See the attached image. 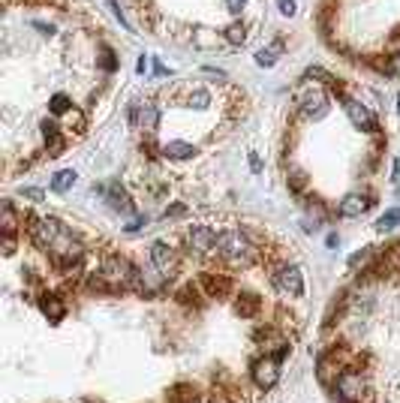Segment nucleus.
Returning a JSON list of instances; mask_svg holds the SVG:
<instances>
[{
  "label": "nucleus",
  "instance_id": "nucleus-22",
  "mask_svg": "<svg viewBox=\"0 0 400 403\" xmlns=\"http://www.w3.org/2000/svg\"><path fill=\"white\" fill-rule=\"evenodd\" d=\"M75 169H61V172H54L51 175V190L54 193H66V190H73L75 187Z\"/></svg>",
  "mask_w": 400,
  "mask_h": 403
},
{
  "label": "nucleus",
  "instance_id": "nucleus-38",
  "mask_svg": "<svg viewBox=\"0 0 400 403\" xmlns=\"http://www.w3.org/2000/svg\"><path fill=\"white\" fill-rule=\"evenodd\" d=\"M226 6H229V13L232 16H238L244 6H247V0H226Z\"/></svg>",
  "mask_w": 400,
  "mask_h": 403
},
{
  "label": "nucleus",
  "instance_id": "nucleus-16",
  "mask_svg": "<svg viewBox=\"0 0 400 403\" xmlns=\"http://www.w3.org/2000/svg\"><path fill=\"white\" fill-rule=\"evenodd\" d=\"M39 310H42V316H46L49 322H63V316H66V304H63V298L61 295H42L39 298Z\"/></svg>",
  "mask_w": 400,
  "mask_h": 403
},
{
  "label": "nucleus",
  "instance_id": "nucleus-29",
  "mask_svg": "<svg viewBox=\"0 0 400 403\" xmlns=\"http://www.w3.org/2000/svg\"><path fill=\"white\" fill-rule=\"evenodd\" d=\"M187 106H190V108H208L211 106L208 91H193L190 97H187Z\"/></svg>",
  "mask_w": 400,
  "mask_h": 403
},
{
  "label": "nucleus",
  "instance_id": "nucleus-35",
  "mask_svg": "<svg viewBox=\"0 0 400 403\" xmlns=\"http://www.w3.org/2000/svg\"><path fill=\"white\" fill-rule=\"evenodd\" d=\"M108 9H112V13H115V18L120 21V25H124L127 30H132V25H130V21H127V16H124V9H120V4H115V0H112V4H108Z\"/></svg>",
  "mask_w": 400,
  "mask_h": 403
},
{
  "label": "nucleus",
  "instance_id": "nucleus-26",
  "mask_svg": "<svg viewBox=\"0 0 400 403\" xmlns=\"http://www.w3.org/2000/svg\"><path fill=\"white\" fill-rule=\"evenodd\" d=\"M99 70H106V73L118 70V58H115V51L108 46H99Z\"/></svg>",
  "mask_w": 400,
  "mask_h": 403
},
{
  "label": "nucleus",
  "instance_id": "nucleus-18",
  "mask_svg": "<svg viewBox=\"0 0 400 403\" xmlns=\"http://www.w3.org/2000/svg\"><path fill=\"white\" fill-rule=\"evenodd\" d=\"M42 136H46V144H49V156H61L63 148H66V142L61 136V127L54 124V120H42Z\"/></svg>",
  "mask_w": 400,
  "mask_h": 403
},
{
  "label": "nucleus",
  "instance_id": "nucleus-40",
  "mask_svg": "<svg viewBox=\"0 0 400 403\" xmlns=\"http://www.w3.org/2000/svg\"><path fill=\"white\" fill-rule=\"evenodd\" d=\"M144 223H148V220H132V223H130V226H127V232H139V229L144 226Z\"/></svg>",
  "mask_w": 400,
  "mask_h": 403
},
{
  "label": "nucleus",
  "instance_id": "nucleus-28",
  "mask_svg": "<svg viewBox=\"0 0 400 403\" xmlns=\"http://www.w3.org/2000/svg\"><path fill=\"white\" fill-rule=\"evenodd\" d=\"M49 108H51V115H66V111L73 108V99L66 97V94H54L51 103H49Z\"/></svg>",
  "mask_w": 400,
  "mask_h": 403
},
{
  "label": "nucleus",
  "instance_id": "nucleus-4",
  "mask_svg": "<svg viewBox=\"0 0 400 403\" xmlns=\"http://www.w3.org/2000/svg\"><path fill=\"white\" fill-rule=\"evenodd\" d=\"M85 256V247L79 244V238H73L70 232H63L58 241H54V247L49 250V259L54 268H61V271H73L75 265L82 262Z\"/></svg>",
  "mask_w": 400,
  "mask_h": 403
},
{
  "label": "nucleus",
  "instance_id": "nucleus-31",
  "mask_svg": "<svg viewBox=\"0 0 400 403\" xmlns=\"http://www.w3.org/2000/svg\"><path fill=\"white\" fill-rule=\"evenodd\" d=\"M289 187H292L295 193H301V190L307 187V175L301 169H292V172H289Z\"/></svg>",
  "mask_w": 400,
  "mask_h": 403
},
{
  "label": "nucleus",
  "instance_id": "nucleus-33",
  "mask_svg": "<svg viewBox=\"0 0 400 403\" xmlns=\"http://www.w3.org/2000/svg\"><path fill=\"white\" fill-rule=\"evenodd\" d=\"M277 9H280V16L292 18L298 13V4H295V0H277Z\"/></svg>",
  "mask_w": 400,
  "mask_h": 403
},
{
  "label": "nucleus",
  "instance_id": "nucleus-14",
  "mask_svg": "<svg viewBox=\"0 0 400 403\" xmlns=\"http://www.w3.org/2000/svg\"><path fill=\"white\" fill-rule=\"evenodd\" d=\"M99 193H103L108 205H112L115 211H120V214H132V211H136V208H132V199L127 196V190L120 187L118 181L108 184V187H99Z\"/></svg>",
  "mask_w": 400,
  "mask_h": 403
},
{
  "label": "nucleus",
  "instance_id": "nucleus-39",
  "mask_svg": "<svg viewBox=\"0 0 400 403\" xmlns=\"http://www.w3.org/2000/svg\"><path fill=\"white\" fill-rule=\"evenodd\" d=\"M250 169H253V172H262V160H259L256 154H250Z\"/></svg>",
  "mask_w": 400,
  "mask_h": 403
},
{
  "label": "nucleus",
  "instance_id": "nucleus-10",
  "mask_svg": "<svg viewBox=\"0 0 400 403\" xmlns=\"http://www.w3.org/2000/svg\"><path fill=\"white\" fill-rule=\"evenodd\" d=\"M151 265L160 277H172L177 271V253L165 241H154L151 244Z\"/></svg>",
  "mask_w": 400,
  "mask_h": 403
},
{
  "label": "nucleus",
  "instance_id": "nucleus-21",
  "mask_svg": "<svg viewBox=\"0 0 400 403\" xmlns=\"http://www.w3.org/2000/svg\"><path fill=\"white\" fill-rule=\"evenodd\" d=\"M63 127L70 130V132H75V136H82V132L87 130V118H85V111L82 108H70L63 115Z\"/></svg>",
  "mask_w": 400,
  "mask_h": 403
},
{
  "label": "nucleus",
  "instance_id": "nucleus-24",
  "mask_svg": "<svg viewBox=\"0 0 400 403\" xmlns=\"http://www.w3.org/2000/svg\"><path fill=\"white\" fill-rule=\"evenodd\" d=\"M223 39L229 46H244V42H247V25H244V21H232L223 30Z\"/></svg>",
  "mask_w": 400,
  "mask_h": 403
},
{
  "label": "nucleus",
  "instance_id": "nucleus-1",
  "mask_svg": "<svg viewBox=\"0 0 400 403\" xmlns=\"http://www.w3.org/2000/svg\"><path fill=\"white\" fill-rule=\"evenodd\" d=\"M217 253H220V259L232 268H247V265H253V259H256L253 241L238 229H226V232L217 235Z\"/></svg>",
  "mask_w": 400,
  "mask_h": 403
},
{
  "label": "nucleus",
  "instance_id": "nucleus-7",
  "mask_svg": "<svg viewBox=\"0 0 400 403\" xmlns=\"http://www.w3.org/2000/svg\"><path fill=\"white\" fill-rule=\"evenodd\" d=\"M274 286L280 289L286 298H301L304 295V274H301V268L292 265V262H283L274 271Z\"/></svg>",
  "mask_w": 400,
  "mask_h": 403
},
{
  "label": "nucleus",
  "instance_id": "nucleus-37",
  "mask_svg": "<svg viewBox=\"0 0 400 403\" xmlns=\"http://www.w3.org/2000/svg\"><path fill=\"white\" fill-rule=\"evenodd\" d=\"M205 75H211V78H217V82H226V73L223 70H217V66H205Z\"/></svg>",
  "mask_w": 400,
  "mask_h": 403
},
{
  "label": "nucleus",
  "instance_id": "nucleus-23",
  "mask_svg": "<svg viewBox=\"0 0 400 403\" xmlns=\"http://www.w3.org/2000/svg\"><path fill=\"white\" fill-rule=\"evenodd\" d=\"M220 39H223V33H217L211 27H196V33H193V46H199V49H214Z\"/></svg>",
  "mask_w": 400,
  "mask_h": 403
},
{
  "label": "nucleus",
  "instance_id": "nucleus-2",
  "mask_svg": "<svg viewBox=\"0 0 400 403\" xmlns=\"http://www.w3.org/2000/svg\"><path fill=\"white\" fill-rule=\"evenodd\" d=\"M295 106H298V115L307 118V120H319L328 115V94L325 87L319 85H304L295 97Z\"/></svg>",
  "mask_w": 400,
  "mask_h": 403
},
{
  "label": "nucleus",
  "instance_id": "nucleus-8",
  "mask_svg": "<svg viewBox=\"0 0 400 403\" xmlns=\"http://www.w3.org/2000/svg\"><path fill=\"white\" fill-rule=\"evenodd\" d=\"M277 379H280V358L277 355H265L253 361V383H256V388L268 391L277 385Z\"/></svg>",
  "mask_w": 400,
  "mask_h": 403
},
{
  "label": "nucleus",
  "instance_id": "nucleus-9",
  "mask_svg": "<svg viewBox=\"0 0 400 403\" xmlns=\"http://www.w3.org/2000/svg\"><path fill=\"white\" fill-rule=\"evenodd\" d=\"M364 376L361 373H355V371H343L337 376V383H335V391H337V397L343 403H358L364 397Z\"/></svg>",
  "mask_w": 400,
  "mask_h": 403
},
{
  "label": "nucleus",
  "instance_id": "nucleus-34",
  "mask_svg": "<svg viewBox=\"0 0 400 403\" xmlns=\"http://www.w3.org/2000/svg\"><path fill=\"white\" fill-rule=\"evenodd\" d=\"M385 73H388V75H397V78H400V51H397V54H392V58H388V63H385Z\"/></svg>",
  "mask_w": 400,
  "mask_h": 403
},
{
  "label": "nucleus",
  "instance_id": "nucleus-11",
  "mask_svg": "<svg viewBox=\"0 0 400 403\" xmlns=\"http://www.w3.org/2000/svg\"><path fill=\"white\" fill-rule=\"evenodd\" d=\"M187 247H190L196 256H208L217 247V232L208 226H187Z\"/></svg>",
  "mask_w": 400,
  "mask_h": 403
},
{
  "label": "nucleus",
  "instance_id": "nucleus-41",
  "mask_svg": "<svg viewBox=\"0 0 400 403\" xmlns=\"http://www.w3.org/2000/svg\"><path fill=\"white\" fill-rule=\"evenodd\" d=\"M144 66H148V58H144V54H142L139 63H136V70H139V73H144Z\"/></svg>",
  "mask_w": 400,
  "mask_h": 403
},
{
  "label": "nucleus",
  "instance_id": "nucleus-19",
  "mask_svg": "<svg viewBox=\"0 0 400 403\" xmlns=\"http://www.w3.org/2000/svg\"><path fill=\"white\" fill-rule=\"evenodd\" d=\"M259 310H262V301L259 295H253V292H241L238 301H235V313L244 319H253V316H259Z\"/></svg>",
  "mask_w": 400,
  "mask_h": 403
},
{
  "label": "nucleus",
  "instance_id": "nucleus-25",
  "mask_svg": "<svg viewBox=\"0 0 400 403\" xmlns=\"http://www.w3.org/2000/svg\"><path fill=\"white\" fill-rule=\"evenodd\" d=\"M397 226H400V208H388L385 214L376 220V229H380V232H392Z\"/></svg>",
  "mask_w": 400,
  "mask_h": 403
},
{
  "label": "nucleus",
  "instance_id": "nucleus-30",
  "mask_svg": "<svg viewBox=\"0 0 400 403\" xmlns=\"http://www.w3.org/2000/svg\"><path fill=\"white\" fill-rule=\"evenodd\" d=\"M18 196H21V199H27V202H33V205H39V202L46 199V190H39V187H21V190H18Z\"/></svg>",
  "mask_w": 400,
  "mask_h": 403
},
{
  "label": "nucleus",
  "instance_id": "nucleus-20",
  "mask_svg": "<svg viewBox=\"0 0 400 403\" xmlns=\"http://www.w3.org/2000/svg\"><path fill=\"white\" fill-rule=\"evenodd\" d=\"M163 156L165 160H193L196 148L187 142H169V144H163Z\"/></svg>",
  "mask_w": 400,
  "mask_h": 403
},
{
  "label": "nucleus",
  "instance_id": "nucleus-13",
  "mask_svg": "<svg viewBox=\"0 0 400 403\" xmlns=\"http://www.w3.org/2000/svg\"><path fill=\"white\" fill-rule=\"evenodd\" d=\"M370 205L373 202L368 199V196H361V193H349V196H343V202H340V217H346V220H358V217H364L370 211Z\"/></svg>",
  "mask_w": 400,
  "mask_h": 403
},
{
  "label": "nucleus",
  "instance_id": "nucleus-32",
  "mask_svg": "<svg viewBox=\"0 0 400 403\" xmlns=\"http://www.w3.org/2000/svg\"><path fill=\"white\" fill-rule=\"evenodd\" d=\"M370 256H373V247H364L361 253H355V256H349V268H358V265H368V262H370Z\"/></svg>",
  "mask_w": 400,
  "mask_h": 403
},
{
  "label": "nucleus",
  "instance_id": "nucleus-27",
  "mask_svg": "<svg viewBox=\"0 0 400 403\" xmlns=\"http://www.w3.org/2000/svg\"><path fill=\"white\" fill-rule=\"evenodd\" d=\"M18 232V223H15V211H13V202H4V235H15Z\"/></svg>",
  "mask_w": 400,
  "mask_h": 403
},
{
  "label": "nucleus",
  "instance_id": "nucleus-12",
  "mask_svg": "<svg viewBox=\"0 0 400 403\" xmlns=\"http://www.w3.org/2000/svg\"><path fill=\"white\" fill-rule=\"evenodd\" d=\"M130 120L132 124H139V130H144V132H157V127H160V106L157 103H132V108H130Z\"/></svg>",
  "mask_w": 400,
  "mask_h": 403
},
{
  "label": "nucleus",
  "instance_id": "nucleus-17",
  "mask_svg": "<svg viewBox=\"0 0 400 403\" xmlns=\"http://www.w3.org/2000/svg\"><path fill=\"white\" fill-rule=\"evenodd\" d=\"M286 51V42L283 39H274L271 46H265L256 51V66H262V70H271V66H277V61L283 58Z\"/></svg>",
  "mask_w": 400,
  "mask_h": 403
},
{
  "label": "nucleus",
  "instance_id": "nucleus-5",
  "mask_svg": "<svg viewBox=\"0 0 400 403\" xmlns=\"http://www.w3.org/2000/svg\"><path fill=\"white\" fill-rule=\"evenodd\" d=\"M335 94H337L340 106H343V111H346L349 124H352L355 130H361V132H376V130H380V124H376V118H373V111L364 106V103H358V99L349 97V94L343 91V87H337V85H335Z\"/></svg>",
  "mask_w": 400,
  "mask_h": 403
},
{
  "label": "nucleus",
  "instance_id": "nucleus-6",
  "mask_svg": "<svg viewBox=\"0 0 400 403\" xmlns=\"http://www.w3.org/2000/svg\"><path fill=\"white\" fill-rule=\"evenodd\" d=\"M27 232H30L33 244H37L39 250H46V253H49V250L54 247V241H58L66 229H63V223H61L58 217H30Z\"/></svg>",
  "mask_w": 400,
  "mask_h": 403
},
{
  "label": "nucleus",
  "instance_id": "nucleus-3",
  "mask_svg": "<svg viewBox=\"0 0 400 403\" xmlns=\"http://www.w3.org/2000/svg\"><path fill=\"white\" fill-rule=\"evenodd\" d=\"M99 274H103L108 280V286L115 289V292H120V289H132V277H136V265H132L130 259H124V256H106L103 265H99Z\"/></svg>",
  "mask_w": 400,
  "mask_h": 403
},
{
  "label": "nucleus",
  "instance_id": "nucleus-36",
  "mask_svg": "<svg viewBox=\"0 0 400 403\" xmlns=\"http://www.w3.org/2000/svg\"><path fill=\"white\" fill-rule=\"evenodd\" d=\"M15 253V235H4V256Z\"/></svg>",
  "mask_w": 400,
  "mask_h": 403
},
{
  "label": "nucleus",
  "instance_id": "nucleus-42",
  "mask_svg": "<svg viewBox=\"0 0 400 403\" xmlns=\"http://www.w3.org/2000/svg\"><path fill=\"white\" fill-rule=\"evenodd\" d=\"M397 103H400V99H397ZM397 111H400V106H397Z\"/></svg>",
  "mask_w": 400,
  "mask_h": 403
},
{
  "label": "nucleus",
  "instance_id": "nucleus-15",
  "mask_svg": "<svg viewBox=\"0 0 400 403\" xmlns=\"http://www.w3.org/2000/svg\"><path fill=\"white\" fill-rule=\"evenodd\" d=\"M202 289H205V295L208 298H223V295H229L232 292V280H229V274H202Z\"/></svg>",
  "mask_w": 400,
  "mask_h": 403
}]
</instances>
